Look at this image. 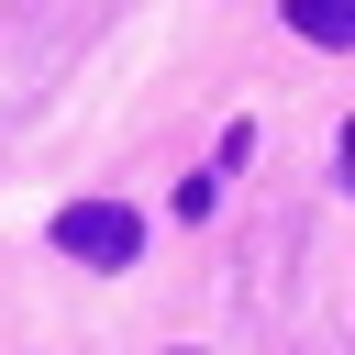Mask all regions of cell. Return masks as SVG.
<instances>
[{"label":"cell","instance_id":"1","mask_svg":"<svg viewBox=\"0 0 355 355\" xmlns=\"http://www.w3.org/2000/svg\"><path fill=\"white\" fill-rule=\"evenodd\" d=\"M55 244H67L78 266H133L144 222H133L122 200H67V211H55Z\"/></svg>","mask_w":355,"mask_h":355},{"label":"cell","instance_id":"2","mask_svg":"<svg viewBox=\"0 0 355 355\" xmlns=\"http://www.w3.org/2000/svg\"><path fill=\"white\" fill-rule=\"evenodd\" d=\"M288 33L300 44H355V0H288Z\"/></svg>","mask_w":355,"mask_h":355},{"label":"cell","instance_id":"3","mask_svg":"<svg viewBox=\"0 0 355 355\" xmlns=\"http://www.w3.org/2000/svg\"><path fill=\"white\" fill-rule=\"evenodd\" d=\"M344 189H355V122H344Z\"/></svg>","mask_w":355,"mask_h":355}]
</instances>
